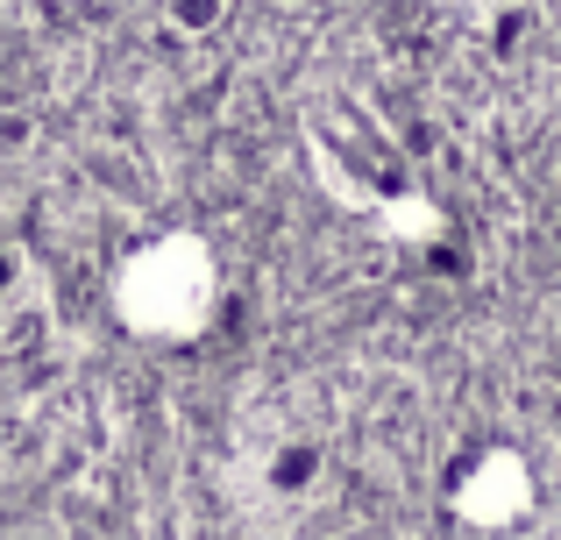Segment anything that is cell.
<instances>
[{
    "mask_svg": "<svg viewBox=\"0 0 561 540\" xmlns=\"http://www.w3.org/2000/svg\"><path fill=\"white\" fill-rule=\"evenodd\" d=\"M206 299V271L192 264L185 250H157L150 264H136L128 277V306H136L142 328H185Z\"/></svg>",
    "mask_w": 561,
    "mask_h": 540,
    "instance_id": "cell-1",
    "label": "cell"
}]
</instances>
